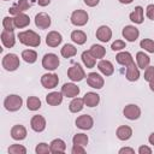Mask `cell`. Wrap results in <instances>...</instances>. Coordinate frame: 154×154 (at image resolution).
<instances>
[{"instance_id": "3957f363", "label": "cell", "mask_w": 154, "mask_h": 154, "mask_svg": "<svg viewBox=\"0 0 154 154\" xmlns=\"http://www.w3.org/2000/svg\"><path fill=\"white\" fill-rule=\"evenodd\" d=\"M60 61H59V58L57 54L54 53H47L43 55L42 58V67L48 70V71H54L58 69Z\"/></svg>"}, {"instance_id": "52a82bcc", "label": "cell", "mask_w": 154, "mask_h": 154, "mask_svg": "<svg viewBox=\"0 0 154 154\" xmlns=\"http://www.w3.org/2000/svg\"><path fill=\"white\" fill-rule=\"evenodd\" d=\"M59 83V77L55 73H45L41 77V84L46 89H53L58 85Z\"/></svg>"}, {"instance_id": "60d3db41", "label": "cell", "mask_w": 154, "mask_h": 154, "mask_svg": "<svg viewBox=\"0 0 154 154\" xmlns=\"http://www.w3.org/2000/svg\"><path fill=\"white\" fill-rule=\"evenodd\" d=\"M35 152H36V154H48V153H51L49 144H47L45 142H41V143H38L36 146Z\"/></svg>"}, {"instance_id": "c3c4849f", "label": "cell", "mask_w": 154, "mask_h": 154, "mask_svg": "<svg viewBox=\"0 0 154 154\" xmlns=\"http://www.w3.org/2000/svg\"><path fill=\"white\" fill-rule=\"evenodd\" d=\"M124 153H130V154H134L135 150L132 148H129V147H124L122 149H119V154H124Z\"/></svg>"}, {"instance_id": "f1b7e54d", "label": "cell", "mask_w": 154, "mask_h": 154, "mask_svg": "<svg viewBox=\"0 0 154 154\" xmlns=\"http://www.w3.org/2000/svg\"><path fill=\"white\" fill-rule=\"evenodd\" d=\"M136 60H137V66L140 69H147L150 63V58L144 53V52H137L136 53Z\"/></svg>"}, {"instance_id": "484cf974", "label": "cell", "mask_w": 154, "mask_h": 154, "mask_svg": "<svg viewBox=\"0 0 154 154\" xmlns=\"http://www.w3.org/2000/svg\"><path fill=\"white\" fill-rule=\"evenodd\" d=\"M63 96L64 95H63L61 91L60 93L59 91H52L46 96V101L51 106H58L63 102Z\"/></svg>"}, {"instance_id": "83f0119b", "label": "cell", "mask_w": 154, "mask_h": 154, "mask_svg": "<svg viewBox=\"0 0 154 154\" xmlns=\"http://www.w3.org/2000/svg\"><path fill=\"white\" fill-rule=\"evenodd\" d=\"M130 20L135 24H142L143 23V7L136 6L135 10L130 13Z\"/></svg>"}, {"instance_id": "ac0fdd59", "label": "cell", "mask_w": 154, "mask_h": 154, "mask_svg": "<svg viewBox=\"0 0 154 154\" xmlns=\"http://www.w3.org/2000/svg\"><path fill=\"white\" fill-rule=\"evenodd\" d=\"M11 137L16 141H22L26 137V129L25 126L20 125V124H17L14 126H12L11 129Z\"/></svg>"}, {"instance_id": "9a60e30c", "label": "cell", "mask_w": 154, "mask_h": 154, "mask_svg": "<svg viewBox=\"0 0 154 154\" xmlns=\"http://www.w3.org/2000/svg\"><path fill=\"white\" fill-rule=\"evenodd\" d=\"M61 93L66 97H76L79 94V88L75 83H65L61 87Z\"/></svg>"}, {"instance_id": "44dd1931", "label": "cell", "mask_w": 154, "mask_h": 154, "mask_svg": "<svg viewBox=\"0 0 154 154\" xmlns=\"http://www.w3.org/2000/svg\"><path fill=\"white\" fill-rule=\"evenodd\" d=\"M97 69L100 70V72L105 76H111L113 75L114 72V67H113V64L109 61V60H103L101 59L99 63H97Z\"/></svg>"}, {"instance_id": "b9f144b4", "label": "cell", "mask_w": 154, "mask_h": 154, "mask_svg": "<svg viewBox=\"0 0 154 154\" xmlns=\"http://www.w3.org/2000/svg\"><path fill=\"white\" fill-rule=\"evenodd\" d=\"M111 48H112V51H122V49H124L125 48V42L123 41V40H116L113 43H112V46H111Z\"/></svg>"}, {"instance_id": "ba28073f", "label": "cell", "mask_w": 154, "mask_h": 154, "mask_svg": "<svg viewBox=\"0 0 154 154\" xmlns=\"http://www.w3.org/2000/svg\"><path fill=\"white\" fill-rule=\"evenodd\" d=\"M87 83L89 87H91L94 89H101L105 84V81H103V77H101L99 73L90 72L87 75Z\"/></svg>"}, {"instance_id": "d6986e66", "label": "cell", "mask_w": 154, "mask_h": 154, "mask_svg": "<svg viewBox=\"0 0 154 154\" xmlns=\"http://www.w3.org/2000/svg\"><path fill=\"white\" fill-rule=\"evenodd\" d=\"M29 7H30V4H29V1H28V0H19V1H18V2H16L12 7H10L8 12H10L11 14L16 16V14L23 13V12H24V11H26Z\"/></svg>"}, {"instance_id": "ab89813d", "label": "cell", "mask_w": 154, "mask_h": 154, "mask_svg": "<svg viewBox=\"0 0 154 154\" xmlns=\"http://www.w3.org/2000/svg\"><path fill=\"white\" fill-rule=\"evenodd\" d=\"M2 26H4V30H8V31H13L14 30V22H13V18L11 17H5L2 19Z\"/></svg>"}, {"instance_id": "bcb514c9", "label": "cell", "mask_w": 154, "mask_h": 154, "mask_svg": "<svg viewBox=\"0 0 154 154\" xmlns=\"http://www.w3.org/2000/svg\"><path fill=\"white\" fill-rule=\"evenodd\" d=\"M138 153L140 154H152V149L147 146H141L138 148Z\"/></svg>"}, {"instance_id": "8fae6325", "label": "cell", "mask_w": 154, "mask_h": 154, "mask_svg": "<svg viewBox=\"0 0 154 154\" xmlns=\"http://www.w3.org/2000/svg\"><path fill=\"white\" fill-rule=\"evenodd\" d=\"M94 125V120L89 114H82L76 119V126L82 130H90Z\"/></svg>"}, {"instance_id": "1f68e13d", "label": "cell", "mask_w": 154, "mask_h": 154, "mask_svg": "<svg viewBox=\"0 0 154 154\" xmlns=\"http://www.w3.org/2000/svg\"><path fill=\"white\" fill-rule=\"evenodd\" d=\"M82 61H83V64L85 65L87 69H93L96 64V59L90 54L89 51H84L82 53Z\"/></svg>"}, {"instance_id": "8992f818", "label": "cell", "mask_w": 154, "mask_h": 154, "mask_svg": "<svg viewBox=\"0 0 154 154\" xmlns=\"http://www.w3.org/2000/svg\"><path fill=\"white\" fill-rule=\"evenodd\" d=\"M67 77L72 82H79L85 77V72L79 64H75L67 70Z\"/></svg>"}, {"instance_id": "4fadbf2b", "label": "cell", "mask_w": 154, "mask_h": 154, "mask_svg": "<svg viewBox=\"0 0 154 154\" xmlns=\"http://www.w3.org/2000/svg\"><path fill=\"white\" fill-rule=\"evenodd\" d=\"M30 126L34 131L36 132H42L45 129H46V119L40 116V114H36L31 118L30 120Z\"/></svg>"}, {"instance_id": "7dc6e473", "label": "cell", "mask_w": 154, "mask_h": 154, "mask_svg": "<svg viewBox=\"0 0 154 154\" xmlns=\"http://www.w3.org/2000/svg\"><path fill=\"white\" fill-rule=\"evenodd\" d=\"M83 1H84V4H85L87 6H89V7H94V6H96V5L99 4L100 0H83Z\"/></svg>"}, {"instance_id": "f6af8a7d", "label": "cell", "mask_w": 154, "mask_h": 154, "mask_svg": "<svg viewBox=\"0 0 154 154\" xmlns=\"http://www.w3.org/2000/svg\"><path fill=\"white\" fill-rule=\"evenodd\" d=\"M146 13H147V17L152 20H154V4H150L147 6L146 8Z\"/></svg>"}, {"instance_id": "f5cc1de1", "label": "cell", "mask_w": 154, "mask_h": 154, "mask_svg": "<svg viewBox=\"0 0 154 154\" xmlns=\"http://www.w3.org/2000/svg\"><path fill=\"white\" fill-rule=\"evenodd\" d=\"M149 88H150L152 91H154V79H152V81L149 82Z\"/></svg>"}, {"instance_id": "d6a6232c", "label": "cell", "mask_w": 154, "mask_h": 154, "mask_svg": "<svg viewBox=\"0 0 154 154\" xmlns=\"http://www.w3.org/2000/svg\"><path fill=\"white\" fill-rule=\"evenodd\" d=\"M60 53H61V55H63L64 58L67 59V58L75 57V55L77 54V48H76L75 46L70 45V43H66V45H64L63 48L60 49Z\"/></svg>"}, {"instance_id": "ee69618b", "label": "cell", "mask_w": 154, "mask_h": 154, "mask_svg": "<svg viewBox=\"0 0 154 154\" xmlns=\"http://www.w3.org/2000/svg\"><path fill=\"white\" fill-rule=\"evenodd\" d=\"M71 153L72 154H84L85 153V149L83 146H79V144H73L72 149H71Z\"/></svg>"}, {"instance_id": "603a6c76", "label": "cell", "mask_w": 154, "mask_h": 154, "mask_svg": "<svg viewBox=\"0 0 154 154\" xmlns=\"http://www.w3.org/2000/svg\"><path fill=\"white\" fill-rule=\"evenodd\" d=\"M13 22H14V26L16 28L23 29V28H25V26H28L30 24V18L25 13H19V14H16L13 17Z\"/></svg>"}, {"instance_id": "9c48e42d", "label": "cell", "mask_w": 154, "mask_h": 154, "mask_svg": "<svg viewBox=\"0 0 154 154\" xmlns=\"http://www.w3.org/2000/svg\"><path fill=\"white\" fill-rule=\"evenodd\" d=\"M123 114L129 120H136L141 116V108L137 105H135V103H130V105H128V106L124 107Z\"/></svg>"}, {"instance_id": "f546056e", "label": "cell", "mask_w": 154, "mask_h": 154, "mask_svg": "<svg viewBox=\"0 0 154 154\" xmlns=\"http://www.w3.org/2000/svg\"><path fill=\"white\" fill-rule=\"evenodd\" d=\"M84 106H85V105H84L83 97H77V96H76V97H73V100L70 102L69 109H70V112H72V113H77V112L82 111Z\"/></svg>"}, {"instance_id": "30bf717a", "label": "cell", "mask_w": 154, "mask_h": 154, "mask_svg": "<svg viewBox=\"0 0 154 154\" xmlns=\"http://www.w3.org/2000/svg\"><path fill=\"white\" fill-rule=\"evenodd\" d=\"M122 35H123V37H124L126 41H129V42H135V41L138 38V36H140V31H138V29H137L136 26H134V25H126V26L123 29Z\"/></svg>"}, {"instance_id": "7bdbcfd3", "label": "cell", "mask_w": 154, "mask_h": 154, "mask_svg": "<svg viewBox=\"0 0 154 154\" xmlns=\"http://www.w3.org/2000/svg\"><path fill=\"white\" fill-rule=\"evenodd\" d=\"M144 79L148 81V82L154 79V66H148L144 70Z\"/></svg>"}, {"instance_id": "7c38bea8", "label": "cell", "mask_w": 154, "mask_h": 154, "mask_svg": "<svg viewBox=\"0 0 154 154\" xmlns=\"http://www.w3.org/2000/svg\"><path fill=\"white\" fill-rule=\"evenodd\" d=\"M51 17L47 14V13H45V12H40V13H37L36 16H35V25L38 28V29H47V28H49V25H51Z\"/></svg>"}, {"instance_id": "cb8c5ba5", "label": "cell", "mask_w": 154, "mask_h": 154, "mask_svg": "<svg viewBox=\"0 0 154 154\" xmlns=\"http://www.w3.org/2000/svg\"><path fill=\"white\" fill-rule=\"evenodd\" d=\"M116 60L119 65H123V66H129L130 64L134 63V59H132V55L129 53V52H119L117 55H116Z\"/></svg>"}, {"instance_id": "e0dca14e", "label": "cell", "mask_w": 154, "mask_h": 154, "mask_svg": "<svg viewBox=\"0 0 154 154\" xmlns=\"http://www.w3.org/2000/svg\"><path fill=\"white\" fill-rule=\"evenodd\" d=\"M1 42L6 48H12L16 43V36L13 34V31H8V30H2L1 32Z\"/></svg>"}, {"instance_id": "4316f807", "label": "cell", "mask_w": 154, "mask_h": 154, "mask_svg": "<svg viewBox=\"0 0 154 154\" xmlns=\"http://www.w3.org/2000/svg\"><path fill=\"white\" fill-rule=\"evenodd\" d=\"M51 153H64L66 150V144L61 138H55L49 143Z\"/></svg>"}, {"instance_id": "d4e9b609", "label": "cell", "mask_w": 154, "mask_h": 154, "mask_svg": "<svg viewBox=\"0 0 154 154\" xmlns=\"http://www.w3.org/2000/svg\"><path fill=\"white\" fill-rule=\"evenodd\" d=\"M116 135L120 141H128L132 136V129L128 125H122L117 129Z\"/></svg>"}, {"instance_id": "7a4b0ae2", "label": "cell", "mask_w": 154, "mask_h": 154, "mask_svg": "<svg viewBox=\"0 0 154 154\" xmlns=\"http://www.w3.org/2000/svg\"><path fill=\"white\" fill-rule=\"evenodd\" d=\"M22 105H23V99L16 94H11L6 96V99L4 100V106L8 112H16L20 109Z\"/></svg>"}, {"instance_id": "f35d334b", "label": "cell", "mask_w": 154, "mask_h": 154, "mask_svg": "<svg viewBox=\"0 0 154 154\" xmlns=\"http://www.w3.org/2000/svg\"><path fill=\"white\" fill-rule=\"evenodd\" d=\"M8 153H11V154H25L26 148L22 144H12L8 147Z\"/></svg>"}, {"instance_id": "277c9868", "label": "cell", "mask_w": 154, "mask_h": 154, "mask_svg": "<svg viewBox=\"0 0 154 154\" xmlns=\"http://www.w3.org/2000/svg\"><path fill=\"white\" fill-rule=\"evenodd\" d=\"M2 67L6 71H16L19 67V58L13 53L6 54L2 58Z\"/></svg>"}, {"instance_id": "d590c367", "label": "cell", "mask_w": 154, "mask_h": 154, "mask_svg": "<svg viewBox=\"0 0 154 154\" xmlns=\"http://www.w3.org/2000/svg\"><path fill=\"white\" fill-rule=\"evenodd\" d=\"M26 107L29 111H37L41 107V100L37 96H29L26 100Z\"/></svg>"}, {"instance_id": "681fc988", "label": "cell", "mask_w": 154, "mask_h": 154, "mask_svg": "<svg viewBox=\"0 0 154 154\" xmlns=\"http://www.w3.org/2000/svg\"><path fill=\"white\" fill-rule=\"evenodd\" d=\"M49 2H51V0H37V4H38L40 6H42V7L49 5Z\"/></svg>"}, {"instance_id": "4dcf8cb0", "label": "cell", "mask_w": 154, "mask_h": 154, "mask_svg": "<svg viewBox=\"0 0 154 154\" xmlns=\"http://www.w3.org/2000/svg\"><path fill=\"white\" fill-rule=\"evenodd\" d=\"M71 40L77 45H84L87 41V35L82 30H73L71 32Z\"/></svg>"}, {"instance_id": "ffe728a7", "label": "cell", "mask_w": 154, "mask_h": 154, "mask_svg": "<svg viewBox=\"0 0 154 154\" xmlns=\"http://www.w3.org/2000/svg\"><path fill=\"white\" fill-rule=\"evenodd\" d=\"M83 101H84V105L87 107H95L100 102V95L94 93V91L85 93V95L83 96Z\"/></svg>"}, {"instance_id": "5b68a950", "label": "cell", "mask_w": 154, "mask_h": 154, "mask_svg": "<svg viewBox=\"0 0 154 154\" xmlns=\"http://www.w3.org/2000/svg\"><path fill=\"white\" fill-rule=\"evenodd\" d=\"M71 23L76 26H83L88 23L89 16L84 10H75L71 13Z\"/></svg>"}, {"instance_id": "db71d44e", "label": "cell", "mask_w": 154, "mask_h": 154, "mask_svg": "<svg viewBox=\"0 0 154 154\" xmlns=\"http://www.w3.org/2000/svg\"><path fill=\"white\" fill-rule=\"evenodd\" d=\"M4 1H8V0H4Z\"/></svg>"}, {"instance_id": "836d02e7", "label": "cell", "mask_w": 154, "mask_h": 154, "mask_svg": "<svg viewBox=\"0 0 154 154\" xmlns=\"http://www.w3.org/2000/svg\"><path fill=\"white\" fill-rule=\"evenodd\" d=\"M89 52H90V54H91L95 59H101V58H103L105 54H106V49H105L101 45H93V46L90 47Z\"/></svg>"}, {"instance_id": "6da1fadb", "label": "cell", "mask_w": 154, "mask_h": 154, "mask_svg": "<svg viewBox=\"0 0 154 154\" xmlns=\"http://www.w3.org/2000/svg\"><path fill=\"white\" fill-rule=\"evenodd\" d=\"M19 42L24 46L28 47H38L41 43V37L38 34H36L32 30H25V31H20L17 35Z\"/></svg>"}, {"instance_id": "7402d4cb", "label": "cell", "mask_w": 154, "mask_h": 154, "mask_svg": "<svg viewBox=\"0 0 154 154\" xmlns=\"http://www.w3.org/2000/svg\"><path fill=\"white\" fill-rule=\"evenodd\" d=\"M125 77L130 82H135V81H137L140 78V70H138V66L135 65V63H132L129 66H126Z\"/></svg>"}, {"instance_id": "8d00e7d4", "label": "cell", "mask_w": 154, "mask_h": 154, "mask_svg": "<svg viewBox=\"0 0 154 154\" xmlns=\"http://www.w3.org/2000/svg\"><path fill=\"white\" fill-rule=\"evenodd\" d=\"M88 136L85 134H76L73 137H72V143L73 144H79V146H87L88 144Z\"/></svg>"}, {"instance_id": "74e56055", "label": "cell", "mask_w": 154, "mask_h": 154, "mask_svg": "<svg viewBox=\"0 0 154 154\" xmlns=\"http://www.w3.org/2000/svg\"><path fill=\"white\" fill-rule=\"evenodd\" d=\"M141 48H143L144 51L149 52V53H154V41L150 38H143L140 42Z\"/></svg>"}, {"instance_id": "e575fe53", "label": "cell", "mask_w": 154, "mask_h": 154, "mask_svg": "<svg viewBox=\"0 0 154 154\" xmlns=\"http://www.w3.org/2000/svg\"><path fill=\"white\" fill-rule=\"evenodd\" d=\"M22 58L28 64H34L37 60V53L32 49H25L22 52Z\"/></svg>"}, {"instance_id": "5bb4252c", "label": "cell", "mask_w": 154, "mask_h": 154, "mask_svg": "<svg viewBox=\"0 0 154 154\" xmlns=\"http://www.w3.org/2000/svg\"><path fill=\"white\" fill-rule=\"evenodd\" d=\"M63 41V36L58 31H49L46 36V43L49 47H58Z\"/></svg>"}, {"instance_id": "816d5d0a", "label": "cell", "mask_w": 154, "mask_h": 154, "mask_svg": "<svg viewBox=\"0 0 154 154\" xmlns=\"http://www.w3.org/2000/svg\"><path fill=\"white\" fill-rule=\"evenodd\" d=\"M120 4H125V5H128V4H131L134 0H118Z\"/></svg>"}, {"instance_id": "2e32d148", "label": "cell", "mask_w": 154, "mask_h": 154, "mask_svg": "<svg viewBox=\"0 0 154 154\" xmlns=\"http://www.w3.org/2000/svg\"><path fill=\"white\" fill-rule=\"evenodd\" d=\"M112 37V30L107 25H101L96 30V38L101 42H108Z\"/></svg>"}, {"instance_id": "f907efd6", "label": "cell", "mask_w": 154, "mask_h": 154, "mask_svg": "<svg viewBox=\"0 0 154 154\" xmlns=\"http://www.w3.org/2000/svg\"><path fill=\"white\" fill-rule=\"evenodd\" d=\"M148 141H149V143H150L152 146H154V132H152V134L149 135V137H148Z\"/></svg>"}]
</instances>
